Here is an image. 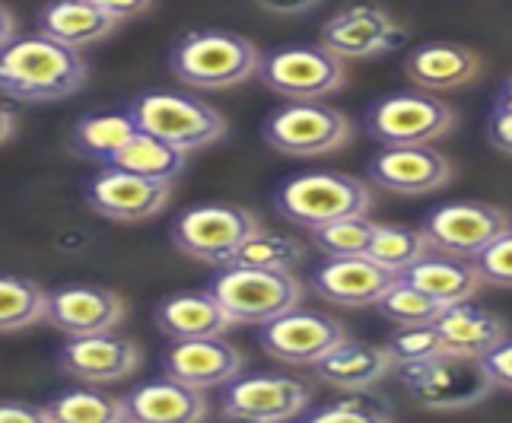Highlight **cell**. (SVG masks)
Segmentation results:
<instances>
[{"mask_svg": "<svg viewBox=\"0 0 512 423\" xmlns=\"http://www.w3.org/2000/svg\"><path fill=\"white\" fill-rule=\"evenodd\" d=\"M436 328L443 334L449 354H465V357H484L509 338V328L503 325L500 315L474 306L471 299L446 306L439 312Z\"/></svg>", "mask_w": 512, "mask_h": 423, "instance_id": "obj_25", "label": "cell"}, {"mask_svg": "<svg viewBox=\"0 0 512 423\" xmlns=\"http://www.w3.org/2000/svg\"><path fill=\"white\" fill-rule=\"evenodd\" d=\"M261 134L277 153L312 160V156L338 153L347 147L353 125L344 112L331 109L322 99H290L268 115Z\"/></svg>", "mask_w": 512, "mask_h": 423, "instance_id": "obj_6", "label": "cell"}, {"mask_svg": "<svg viewBox=\"0 0 512 423\" xmlns=\"http://www.w3.org/2000/svg\"><path fill=\"white\" fill-rule=\"evenodd\" d=\"M156 328L172 341H188V338H214L233 328L229 315L223 312L220 299L210 290L198 293H175L166 296L153 312Z\"/></svg>", "mask_w": 512, "mask_h": 423, "instance_id": "obj_24", "label": "cell"}, {"mask_svg": "<svg viewBox=\"0 0 512 423\" xmlns=\"http://www.w3.org/2000/svg\"><path fill=\"white\" fill-rule=\"evenodd\" d=\"M255 77L284 99H322L347 83V67L325 45H287L264 55Z\"/></svg>", "mask_w": 512, "mask_h": 423, "instance_id": "obj_10", "label": "cell"}, {"mask_svg": "<svg viewBox=\"0 0 512 423\" xmlns=\"http://www.w3.org/2000/svg\"><path fill=\"white\" fill-rule=\"evenodd\" d=\"M125 312H128L125 299L115 290L74 284V287L48 290L45 322L64 331L67 338H80V334L115 331L121 319H125Z\"/></svg>", "mask_w": 512, "mask_h": 423, "instance_id": "obj_17", "label": "cell"}, {"mask_svg": "<svg viewBox=\"0 0 512 423\" xmlns=\"http://www.w3.org/2000/svg\"><path fill=\"white\" fill-rule=\"evenodd\" d=\"M312 245L328 258H344V255H366L369 239L376 233V220H369V214H353L331 220L325 226L309 229Z\"/></svg>", "mask_w": 512, "mask_h": 423, "instance_id": "obj_36", "label": "cell"}, {"mask_svg": "<svg viewBox=\"0 0 512 423\" xmlns=\"http://www.w3.org/2000/svg\"><path fill=\"white\" fill-rule=\"evenodd\" d=\"M366 131L382 147L388 144H436L455 131V109L436 93H392L369 105Z\"/></svg>", "mask_w": 512, "mask_h": 423, "instance_id": "obj_9", "label": "cell"}, {"mask_svg": "<svg viewBox=\"0 0 512 423\" xmlns=\"http://www.w3.org/2000/svg\"><path fill=\"white\" fill-rule=\"evenodd\" d=\"M223 312L233 325H264L299 306L303 284L293 271H271V268H239L226 264L217 274L214 287Z\"/></svg>", "mask_w": 512, "mask_h": 423, "instance_id": "obj_5", "label": "cell"}, {"mask_svg": "<svg viewBox=\"0 0 512 423\" xmlns=\"http://www.w3.org/2000/svg\"><path fill=\"white\" fill-rule=\"evenodd\" d=\"M312 392L303 379L277 376V373H255L236 376L220 385V414L229 420L249 423H284L306 414Z\"/></svg>", "mask_w": 512, "mask_h": 423, "instance_id": "obj_11", "label": "cell"}, {"mask_svg": "<svg viewBox=\"0 0 512 423\" xmlns=\"http://www.w3.org/2000/svg\"><path fill=\"white\" fill-rule=\"evenodd\" d=\"M497 105H512V80H509V83L503 86V93H500Z\"/></svg>", "mask_w": 512, "mask_h": 423, "instance_id": "obj_46", "label": "cell"}, {"mask_svg": "<svg viewBox=\"0 0 512 423\" xmlns=\"http://www.w3.org/2000/svg\"><path fill=\"white\" fill-rule=\"evenodd\" d=\"M258 217L239 204H198L172 220V242L182 255L226 268L239 245L258 229Z\"/></svg>", "mask_w": 512, "mask_h": 423, "instance_id": "obj_8", "label": "cell"}, {"mask_svg": "<svg viewBox=\"0 0 512 423\" xmlns=\"http://www.w3.org/2000/svg\"><path fill=\"white\" fill-rule=\"evenodd\" d=\"M255 4L271 16H303L322 7V0H255Z\"/></svg>", "mask_w": 512, "mask_h": 423, "instance_id": "obj_42", "label": "cell"}, {"mask_svg": "<svg viewBox=\"0 0 512 423\" xmlns=\"http://www.w3.org/2000/svg\"><path fill=\"white\" fill-rule=\"evenodd\" d=\"M90 77V64L80 48L35 32L0 48V93L20 102H61L80 93Z\"/></svg>", "mask_w": 512, "mask_h": 423, "instance_id": "obj_1", "label": "cell"}, {"mask_svg": "<svg viewBox=\"0 0 512 423\" xmlns=\"http://www.w3.org/2000/svg\"><path fill=\"white\" fill-rule=\"evenodd\" d=\"M392 369L395 363L385 347L344 338L315 363V376L325 385H331V389L344 392V389H373Z\"/></svg>", "mask_w": 512, "mask_h": 423, "instance_id": "obj_23", "label": "cell"}, {"mask_svg": "<svg viewBox=\"0 0 512 423\" xmlns=\"http://www.w3.org/2000/svg\"><path fill=\"white\" fill-rule=\"evenodd\" d=\"M433 252H446L458 258L478 255L487 242L512 229V217L497 204L484 201H449L433 207L420 223Z\"/></svg>", "mask_w": 512, "mask_h": 423, "instance_id": "obj_12", "label": "cell"}, {"mask_svg": "<svg viewBox=\"0 0 512 423\" xmlns=\"http://www.w3.org/2000/svg\"><path fill=\"white\" fill-rule=\"evenodd\" d=\"M261 51L239 32L194 29L172 45L169 67L191 90L217 93L249 83L258 74Z\"/></svg>", "mask_w": 512, "mask_h": 423, "instance_id": "obj_2", "label": "cell"}, {"mask_svg": "<svg viewBox=\"0 0 512 423\" xmlns=\"http://www.w3.org/2000/svg\"><path fill=\"white\" fill-rule=\"evenodd\" d=\"M481 70L484 61L458 42H423L404 61V74H408L417 90H427L436 96L471 86L481 77Z\"/></svg>", "mask_w": 512, "mask_h": 423, "instance_id": "obj_21", "label": "cell"}, {"mask_svg": "<svg viewBox=\"0 0 512 423\" xmlns=\"http://www.w3.org/2000/svg\"><path fill=\"white\" fill-rule=\"evenodd\" d=\"M48 290L20 274H0V331H23L45 322Z\"/></svg>", "mask_w": 512, "mask_h": 423, "instance_id": "obj_32", "label": "cell"}, {"mask_svg": "<svg viewBox=\"0 0 512 423\" xmlns=\"http://www.w3.org/2000/svg\"><path fill=\"white\" fill-rule=\"evenodd\" d=\"M163 373L198 392L220 389V385L242 373V354L229 341H223V334L172 341L163 357Z\"/></svg>", "mask_w": 512, "mask_h": 423, "instance_id": "obj_19", "label": "cell"}, {"mask_svg": "<svg viewBox=\"0 0 512 423\" xmlns=\"http://www.w3.org/2000/svg\"><path fill=\"white\" fill-rule=\"evenodd\" d=\"M118 20L99 10L93 0H51L39 13V32L70 48H86L115 32Z\"/></svg>", "mask_w": 512, "mask_h": 423, "instance_id": "obj_27", "label": "cell"}, {"mask_svg": "<svg viewBox=\"0 0 512 423\" xmlns=\"http://www.w3.org/2000/svg\"><path fill=\"white\" fill-rule=\"evenodd\" d=\"M128 420L137 423H194L207 417V398L204 392L191 389L179 379H156L137 385L125 395Z\"/></svg>", "mask_w": 512, "mask_h": 423, "instance_id": "obj_22", "label": "cell"}, {"mask_svg": "<svg viewBox=\"0 0 512 423\" xmlns=\"http://www.w3.org/2000/svg\"><path fill=\"white\" fill-rule=\"evenodd\" d=\"M306 261L303 242L284 233H268V229H255V233L239 245L229 264L239 268H271V271H296Z\"/></svg>", "mask_w": 512, "mask_h": 423, "instance_id": "obj_33", "label": "cell"}, {"mask_svg": "<svg viewBox=\"0 0 512 423\" xmlns=\"http://www.w3.org/2000/svg\"><path fill=\"white\" fill-rule=\"evenodd\" d=\"M312 423H328V420H341V423H388L395 417V404L385 395L373 389H344L341 398H334L325 408L306 414Z\"/></svg>", "mask_w": 512, "mask_h": 423, "instance_id": "obj_34", "label": "cell"}, {"mask_svg": "<svg viewBox=\"0 0 512 423\" xmlns=\"http://www.w3.org/2000/svg\"><path fill=\"white\" fill-rule=\"evenodd\" d=\"M404 42H408V29H404L385 7L369 4V0H360V4L338 10L322 26V35H319V45H325L331 55H338L341 61L379 58L401 48Z\"/></svg>", "mask_w": 512, "mask_h": 423, "instance_id": "obj_13", "label": "cell"}, {"mask_svg": "<svg viewBox=\"0 0 512 423\" xmlns=\"http://www.w3.org/2000/svg\"><path fill=\"white\" fill-rule=\"evenodd\" d=\"M398 277H404L408 284L433 296L439 306L465 303V299H471L481 290V277L471 268V261L458 255H446V252H427Z\"/></svg>", "mask_w": 512, "mask_h": 423, "instance_id": "obj_26", "label": "cell"}, {"mask_svg": "<svg viewBox=\"0 0 512 423\" xmlns=\"http://www.w3.org/2000/svg\"><path fill=\"white\" fill-rule=\"evenodd\" d=\"M13 134H16V118H13L10 109H4V105H0V144H7Z\"/></svg>", "mask_w": 512, "mask_h": 423, "instance_id": "obj_45", "label": "cell"}, {"mask_svg": "<svg viewBox=\"0 0 512 423\" xmlns=\"http://www.w3.org/2000/svg\"><path fill=\"white\" fill-rule=\"evenodd\" d=\"M398 373L401 385L423 411H465L497 389L481 357L449 354V350L423 363L398 366Z\"/></svg>", "mask_w": 512, "mask_h": 423, "instance_id": "obj_4", "label": "cell"}, {"mask_svg": "<svg viewBox=\"0 0 512 423\" xmlns=\"http://www.w3.org/2000/svg\"><path fill=\"white\" fill-rule=\"evenodd\" d=\"M471 268L478 271L481 284L490 287H509L512 290V229H506L503 236L487 242L478 255H471Z\"/></svg>", "mask_w": 512, "mask_h": 423, "instance_id": "obj_38", "label": "cell"}, {"mask_svg": "<svg viewBox=\"0 0 512 423\" xmlns=\"http://www.w3.org/2000/svg\"><path fill=\"white\" fill-rule=\"evenodd\" d=\"M51 423H121L128 420L125 398L99 389H67L45 404Z\"/></svg>", "mask_w": 512, "mask_h": 423, "instance_id": "obj_30", "label": "cell"}, {"mask_svg": "<svg viewBox=\"0 0 512 423\" xmlns=\"http://www.w3.org/2000/svg\"><path fill=\"white\" fill-rule=\"evenodd\" d=\"M48 420L42 404L29 401H0V423H42Z\"/></svg>", "mask_w": 512, "mask_h": 423, "instance_id": "obj_41", "label": "cell"}, {"mask_svg": "<svg viewBox=\"0 0 512 423\" xmlns=\"http://www.w3.org/2000/svg\"><path fill=\"white\" fill-rule=\"evenodd\" d=\"M487 134L493 147L512 156V105H497V109H493Z\"/></svg>", "mask_w": 512, "mask_h": 423, "instance_id": "obj_40", "label": "cell"}, {"mask_svg": "<svg viewBox=\"0 0 512 423\" xmlns=\"http://www.w3.org/2000/svg\"><path fill=\"white\" fill-rule=\"evenodd\" d=\"M481 360H484V369L490 373L493 385H500V389L512 392V341L506 338L503 344H497Z\"/></svg>", "mask_w": 512, "mask_h": 423, "instance_id": "obj_39", "label": "cell"}, {"mask_svg": "<svg viewBox=\"0 0 512 423\" xmlns=\"http://www.w3.org/2000/svg\"><path fill=\"white\" fill-rule=\"evenodd\" d=\"M137 134V121L131 112H99L80 118L70 131V150L83 160L109 166L112 156Z\"/></svg>", "mask_w": 512, "mask_h": 423, "instance_id": "obj_29", "label": "cell"}, {"mask_svg": "<svg viewBox=\"0 0 512 423\" xmlns=\"http://www.w3.org/2000/svg\"><path fill=\"white\" fill-rule=\"evenodd\" d=\"M128 112L134 115L140 131L163 137L169 144L182 147L185 153L217 144L226 134V118L220 115V109H214L201 96H188V93L153 90L137 96Z\"/></svg>", "mask_w": 512, "mask_h": 423, "instance_id": "obj_7", "label": "cell"}, {"mask_svg": "<svg viewBox=\"0 0 512 423\" xmlns=\"http://www.w3.org/2000/svg\"><path fill=\"white\" fill-rule=\"evenodd\" d=\"M274 210L296 226H325L331 220L369 214L373 191L347 172H299L274 191Z\"/></svg>", "mask_w": 512, "mask_h": 423, "instance_id": "obj_3", "label": "cell"}, {"mask_svg": "<svg viewBox=\"0 0 512 423\" xmlns=\"http://www.w3.org/2000/svg\"><path fill=\"white\" fill-rule=\"evenodd\" d=\"M398 274L382 268L366 255H344L328 258L319 271H312V290L322 299L344 309L376 306V299L388 290Z\"/></svg>", "mask_w": 512, "mask_h": 423, "instance_id": "obj_20", "label": "cell"}, {"mask_svg": "<svg viewBox=\"0 0 512 423\" xmlns=\"http://www.w3.org/2000/svg\"><path fill=\"white\" fill-rule=\"evenodd\" d=\"M169 198H172V182L144 179V175H134L115 166H105L86 185V204L99 217L115 223H144L160 217L169 207Z\"/></svg>", "mask_w": 512, "mask_h": 423, "instance_id": "obj_16", "label": "cell"}, {"mask_svg": "<svg viewBox=\"0 0 512 423\" xmlns=\"http://www.w3.org/2000/svg\"><path fill=\"white\" fill-rule=\"evenodd\" d=\"M13 35H16V20H13V13L4 4H0V48H4L13 39Z\"/></svg>", "mask_w": 512, "mask_h": 423, "instance_id": "obj_44", "label": "cell"}, {"mask_svg": "<svg viewBox=\"0 0 512 423\" xmlns=\"http://www.w3.org/2000/svg\"><path fill=\"white\" fill-rule=\"evenodd\" d=\"M388 357L395 366H411L423 363L436 354H446V341L439 334L436 322H423V325H398L392 338L385 341Z\"/></svg>", "mask_w": 512, "mask_h": 423, "instance_id": "obj_37", "label": "cell"}, {"mask_svg": "<svg viewBox=\"0 0 512 423\" xmlns=\"http://www.w3.org/2000/svg\"><path fill=\"white\" fill-rule=\"evenodd\" d=\"M185 163H188V153L182 147H175L169 140L153 137L140 128L109 160V166H115V169L144 175V179H156V182H175L182 175Z\"/></svg>", "mask_w": 512, "mask_h": 423, "instance_id": "obj_28", "label": "cell"}, {"mask_svg": "<svg viewBox=\"0 0 512 423\" xmlns=\"http://www.w3.org/2000/svg\"><path fill=\"white\" fill-rule=\"evenodd\" d=\"M376 309L395 325H423V322H436L446 306H439L433 296L408 284L404 277H395L388 290L376 299Z\"/></svg>", "mask_w": 512, "mask_h": 423, "instance_id": "obj_35", "label": "cell"}, {"mask_svg": "<svg viewBox=\"0 0 512 423\" xmlns=\"http://www.w3.org/2000/svg\"><path fill=\"white\" fill-rule=\"evenodd\" d=\"M452 175L449 156L433 144H388L369 160V182L404 198L443 191Z\"/></svg>", "mask_w": 512, "mask_h": 423, "instance_id": "obj_14", "label": "cell"}, {"mask_svg": "<svg viewBox=\"0 0 512 423\" xmlns=\"http://www.w3.org/2000/svg\"><path fill=\"white\" fill-rule=\"evenodd\" d=\"M430 249L427 236L420 226H401V223H376V233L369 239L366 258H373L382 268L404 274L414 261H420Z\"/></svg>", "mask_w": 512, "mask_h": 423, "instance_id": "obj_31", "label": "cell"}, {"mask_svg": "<svg viewBox=\"0 0 512 423\" xmlns=\"http://www.w3.org/2000/svg\"><path fill=\"white\" fill-rule=\"evenodd\" d=\"M344 338L347 331L338 319L322 312H303L299 306L264 322L258 331L264 354L290 366H315Z\"/></svg>", "mask_w": 512, "mask_h": 423, "instance_id": "obj_15", "label": "cell"}, {"mask_svg": "<svg viewBox=\"0 0 512 423\" xmlns=\"http://www.w3.org/2000/svg\"><path fill=\"white\" fill-rule=\"evenodd\" d=\"M93 4L121 23V20H131V16H140L144 10H150L153 0H93Z\"/></svg>", "mask_w": 512, "mask_h": 423, "instance_id": "obj_43", "label": "cell"}, {"mask_svg": "<svg viewBox=\"0 0 512 423\" xmlns=\"http://www.w3.org/2000/svg\"><path fill=\"white\" fill-rule=\"evenodd\" d=\"M140 360H144L140 357V347L128 338H118L112 331L70 338L58 354L64 373L90 385H109L128 379L140 369Z\"/></svg>", "mask_w": 512, "mask_h": 423, "instance_id": "obj_18", "label": "cell"}]
</instances>
